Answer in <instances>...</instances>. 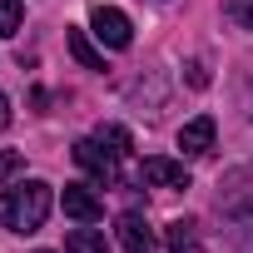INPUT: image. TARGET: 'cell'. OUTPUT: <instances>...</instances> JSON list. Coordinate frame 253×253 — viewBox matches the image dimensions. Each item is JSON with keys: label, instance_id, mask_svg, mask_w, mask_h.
<instances>
[{"label": "cell", "instance_id": "1", "mask_svg": "<svg viewBox=\"0 0 253 253\" xmlns=\"http://www.w3.org/2000/svg\"><path fill=\"white\" fill-rule=\"evenodd\" d=\"M50 204H55L50 184L25 179V184H15V189L0 194V223H5L10 233H40L45 218H50Z\"/></svg>", "mask_w": 253, "mask_h": 253}, {"label": "cell", "instance_id": "2", "mask_svg": "<svg viewBox=\"0 0 253 253\" xmlns=\"http://www.w3.org/2000/svg\"><path fill=\"white\" fill-rule=\"evenodd\" d=\"M75 164H80L84 174H94L99 189H114V184H119V154L104 149V139H80V144H75Z\"/></svg>", "mask_w": 253, "mask_h": 253}, {"label": "cell", "instance_id": "3", "mask_svg": "<svg viewBox=\"0 0 253 253\" xmlns=\"http://www.w3.org/2000/svg\"><path fill=\"white\" fill-rule=\"evenodd\" d=\"M89 30H94V40L109 45V50H129V40H134L129 15L114 10V5H94V10H89Z\"/></svg>", "mask_w": 253, "mask_h": 253}, {"label": "cell", "instance_id": "4", "mask_svg": "<svg viewBox=\"0 0 253 253\" xmlns=\"http://www.w3.org/2000/svg\"><path fill=\"white\" fill-rule=\"evenodd\" d=\"M60 204H65V213L80 218V223H99V218H104V204H99V194H94L89 184H65Z\"/></svg>", "mask_w": 253, "mask_h": 253}, {"label": "cell", "instance_id": "5", "mask_svg": "<svg viewBox=\"0 0 253 253\" xmlns=\"http://www.w3.org/2000/svg\"><path fill=\"white\" fill-rule=\"evenodd\" d=\"M139 184H159V189H189V169L174 159H144L139 164Z\"/></svg>", "mask_w": 253, "mask_h": 253}, {"label": "cell", "instance_id": "6", "mask_svg": "<svg viewBox=\"0 0 253 253\" xmlns=\"http://www.w3.org/2000/svg\"><path fill=\"white\" fill-rule=\"evenodd\" d=\"M179 149H184L189 159H199V154H209V149H213V119H209V114L189 119L184 129H179Z\"/></svg>", "mask_w": 253, "mask_h": 253}, {"label": "cell", "instance_id": "7", "mask_svg": "<svg viewBox=\"0 0 253 253\" xmlns=\"http://www.w3.org/2000/svg\"><path fill=\"white\" fill-rule=\"evenodd\" d=\"M119 238H124V253H154V228L139 213H124L119 218Z\"/></svg>", "mask_w": 253, "mask_h": 253}, {"label": "cell", "instance_id": "8", "mask_svg": "<svg viewBox=\"0 0 253 253\" xmlns=\"http://www.w3.org/2000/svg\"><path fill=\"white\" fill-rule=\"evenodd\" d=\"M164 243H169V253H204L199 223H194V218H174V223L164 228Z\"/></svg>", "mask_w": 253, "mask_h": 253}, {"label": "cell", "instance_id": "9", "mask_svg": "<svg viewBox=\"0 0 253 253\" xmlns=\"http://www.w3.org/2000/svg\"><path fill=\"white\" fill-rule=\"evenodd\" d=\"M65 40H70V55H75V60H80L84 70H104V55H99V50L89 45V35H84V30H70Z\"/></svg>", "mask_w": 253, "mask_h": 253}, {"label": "cell", "instance_id": "10", "mask_svg": "<svg viewBox=\"0 0 253 253\" xmlns=\"http://www.w3.org/2000/svg\"><path fill=\"white\" fill-rule=\"evenodd\" d=\"M65 253H104V233L99 228H75L65 238Z\"/></svg>", "mask_w": 253, "mask_h": 253}, {"label": "cell", "instance_id": "11", "mask_svg": "<svg viewBox=\"0 0 253 253\" xmlns=\"http://www.w3.org/2000/svg\"><path fill=\"white\" fill-rule=\"evenodd\" d=\"M94 139H104L114 154H129V144H134V139H129V129H119V124H99V134H94Z\"/></svg>", "mask_w": 253, "mask_h": 253}, {"label": "cell", "instance_id": "12", "mask_svg": "<svg viewBox=\"0 0 253 253\" xmlns=\"http://www.w3.org/2000/svg\"><path fill=\"white\" fill-rule=\"evenodd\" d=\"M223 15H228L238 30H253V0H228V5H223Z\"/></svg>", "mask_w": 253, "mask_h": 253}, {"label": "cell", "instance_id": "13", "mask_svg": "<svg viewBox=\"0 0 253 253\" xmlns=\"http://www.w3.org/2000/svg\"><path fill=\"white\" fill-rule=\"evenodd\" d=\"M20 30V0H0V35Z\"/></svg>", "mask_w": 253, "mask_h": 253}, {"label": "cell", "instance_id": "14", "mask_svg": "<svg viewBox=\"0 0 253 253\" xmlns=\"http://www.w3.org/2000/svg\"><path fill=\"white\" fill-rule=\"evenodd\" d=\"M20 169H25V154H20V149H0V184L15 179Z\"/></svg>", "mask_w": 253, "mask_h": 253}, {"label": "cell", "instance_id": "15", "mask_svg": "<svg viewBox=\"0 0 253 253\" xmlns=\"http://www.w3.org/2000/svg\"><path fill=\"white\" fill-rule=\"evenodd\" d=\"M189 84H194V89H204V84H209V70H204V60H189Z\"/></svg>", "mask_w": 253, "mask_h": 253}, {"label": "cell", "instance_id": "16", "mask_svg": "<svg viewBox=\"0 0 253 253\" xmlns=\"http://www.w3.org/2000/svg\"><path fill=\"white\" fill-rule=\"evenodd\" d=\"M10 124V99H5V89H0V129Z\"/></svg>", "mask_w": 253, "mask_h": 253}, {"label": "cell", "instance_id": "17", "mask_svg": "<svg viewBox=\"0 0 253 253\" xmlns=\"http://www.w3.org/2000/svg\"><path fill=\"white\" fill-rule=\"evenodd\" d=\"M248 114H253V109H248Z\"/></svg>", "mask_w": 253, "mask_h": 253}]
</instances>
